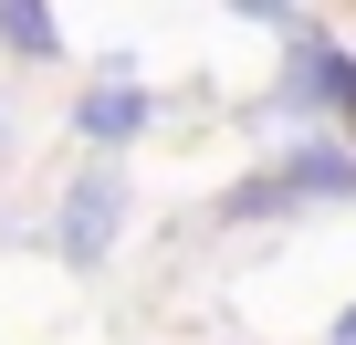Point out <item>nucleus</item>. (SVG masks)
Instances as JSON below:
<instances>
[{"label":"nucleus","mask_w":356,"mask_h":345,"mask_svg":"<svg viewBox=\"0 0 356 345\" xmlns=\"http://www.w3.org/2000/svg\"><path fill=\"white\" fill-rule=\"evenodd\" d=\"M0 53H11V63H63L53 0H0Z\"/></svg>","instance_id":"nucleus-5"},{"label":"nucleus","mask_w":356,"mask_h":345,"mask_svg":"<svg viewBox=\"0 0 356 345\" xmlns=\"http://www.w3.org/2000/svg\"><path fill=\"white\" fill-rule=\"evenodd\" d=\"M126 210H136V178L115 157H95V167H74V189L53 199V251L74 262V272H95V262H115V241H126Z\"/></svg>","instance_id":"nucleus-2"},{"label":"nucleus","mask_w":356,"mask_h":345,"mask_svg":"<svg viewBox=\"0 0 356 345\" xmlns=\"http://www.w3.org/2000/svg\"><path fill=\"white\" fill-rule=\"evenodd\" d=\"M147 115H157V94H147V84H126V74H105L95 94H74V136H84L95 157H115L126 136H147Z\"/></svg>","instance_id":"nucleus-4"},{"label":"nucleus","mask_w":356,"mask_h":345,"mask_svg":"<svg viewBox=\"0 0 356 345\" xmlns=\"http://www.w3.org/2000/svg\"><path fill=\"white\" fill-rule=\"evenodd\" d=\"M293 210H356V146L346 136H304L293 157L252 167V178L220 189V220L252 230V220H293Z\"/></svg>","instance_id":"nucleus-1"},{"label":"nucleus","mask_w":356,"mask_h":345,"mask_svg":"<svg viewBox=\"0 0 356 345\" xmlns=\"http://www.w3.org/2000/svg\"><path fill=\"white\" fill-rule=\"evenodd\" d=\"M273 115H335L356 126V53L335 32H283V84H273Z\"/></svg>","instance_id":"nucleus-3"},{"label":"nucleus","mask_w":356,"mask_h":345,"mask_svg":"<svg viewBox=\"0 0 356 345\" xmlns=\"http://www.w3.org/2000/svg\"><path fill=\"white\" fill-rule=\"evenodd\" d=\"M325 345H356V303H346V314H335V335H325Z\"/></svg>","instance_id":"nucleus-7"},{"label":"nucleus","mask_w":356,"mask_h":345,"mask_svg":"<svg viewBox=\"0 0 356 345\" xmlns=\"http://www.w3.org/2000/svg\"><path fill=\"white\" fill-rule=\"evenodd\" d=\"M241 22H293V0H231Z\"/></svg>","instance_id":"nucleus-6"}]
</instances>
